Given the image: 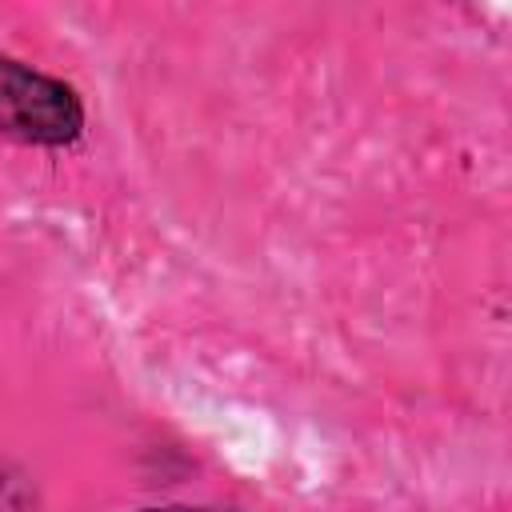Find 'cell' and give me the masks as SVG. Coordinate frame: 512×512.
Returning <instances> with one entry per match:
<instances>
[{
  "instance_id": "cell-3",
  "label": "cell",
  "mask_w": 512,
  "mask_h": 512,
  "mask_svg": "<svg viewBox=\"0 0 512 512\" xmlns=\"http://www.w3.org/2000/svg\"><path fill=\"white\" fill-rule=\"evenodd\" d=\"M140 512H236V508H188V504H172V508H140Z\"/></svg>"
},
{
  "instance_id": "cell-1",
  "label": "cell",
  "mask_w": 512,
  "mask_h": 512,
  "mask_svg": "<svg viewBox=\"0 0 512 512\" xmlns=\"http://www.w3.org/2000/svg\"><path fill=\"white\" fill-rule=\"evenodd\" d=\"M84 132V104L72 84L0 56V136L32 148H68Z\"/></svg>"
},
{
  "instance_id": "cell-2",
  "label": "cell",
  "mask_w": 512,
  "mask_h": 512,
  "mask_svg": "<svg viewBox=\"0 0 512 512\" xmlns=\"http://www.w3.org/2000/svg\"><path fill=\"white\" fill-rule=\"evenodd\" d=\"M0 512H24V488L4 476L0 468Z\"/></svg>"
}]
</instances>
